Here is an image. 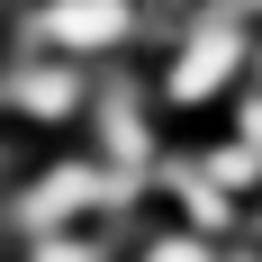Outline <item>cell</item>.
Listing matches in <instances>:
<instances>
[{
    "mask_svg": "<svg viewBox=\"0 0 262 262\" xmlns=\"http://www.w3.org/2000/svg\"><path fill=\"white\" fill-rule=\"evenodd\" d=\"M244 63H253V36H244V0H226V18L190 27V36H181V54L163 63V100H172V108H199V100H217V91H226Z\"/></svg>",
    "mask_w": 262,
    "mask_h": 262,
    "instance_id": "1",
    "label": "cell"
},
{
    "mask_svg": "<svg viewBox=\"0 0 262 262\" xmlns=\"http://www.w3.org/2000/svg\"><path fill=\"white\" fill-rule=\"evenodd\" d=\"M9 100H18V118H73V108H91V81H81L73 54H54V63H18L9 73Z\"/></svg>",
    "mask_w": 262,
    "mask_h": 262,
    "instance_id": "4",
    "label": "cell"
},
{
    "mask_svg": "<svg viewBox=\"0 0 262 262\" xmlns=\"http://www.w3.org/2000/svg\"><path fill=\"white\" fill-rule=\"evenodd\" d=\"M27 262H108V244H100V235H36Z\"/></svg>",
    "mask_w": 262,
    "mask_h": 262,
    "instance_id": "5",
    "label": "cell"
},
{
    "mask_svg": "<svg viewBox=\"0 0 262 262\" xmlns=\"http://www.w3.org/2000/svg\"><path fill=\"white\" fill-rule=\"evenodd\" d=\"M27 36L46 54H108V46H127L136 36V0H46L36 18H27Z\"/></svg>",
    "mask_w": 262,
    "mask_h": 262,
    "instance_id": "2",
    "label": "cell"
},
{
    "mask_svg": "<svg viewBox=\"0 0 262 262\" xmlns=\"http://www.w3.org/2000/svg\"><path fill=\"white\" fill-rule=\"evenodd\" d=\"M100 199H127V172L118 163H54L46 172V190H27L18 199V226H63V217H91Z\"/></svg>",
    "mask_w": 262,
    "mask_h": 262,
    "instance_id": "3",
    "label": "cell"
},
{
    "mask_svg": "<svg viewBox=\"0 0 262 262\" xmlns=\"http://www.w3.org/2000/svg\"><path fill=\"white\" fill-rule=\"evenodd\" d=\"M172 9H208V0H172Z\"/></svg>",
    "mask_w": 262,
    "mask_h": 262,
    "instance_id": "8",
    "label": "cell"
},
{
    "mask_svg": "<svg viewBox=\"0 0 262 262\" xmlns=\"http://www.w3.org/2000/svg\"><path fill=\"white\" fill-rule=\"evenodd\" d=\"M145 262H226V253H208L199 235H154V244H145Z\"/></svg>",
    "mask_w": 262,
    "mask_h": 262,
    "instance_id": "6",
    "label": "cell"
},
{
    "mask_svg": "<svg viewBox=\"0 0 262 262\" xmlns=\"http://www.w3.org/2000/svg\"><path fill=\"white\" fill-rule=\"evenodd\" d=\"M253 73H262V46H253Z\"/></svg>",
    "mask_w": 262,
    "mask_h": 262,
    "instance_id": "9",
    "label": "cell"
},
{
    "mask_svg": "<svg viewBox=\"0 0 262 262\" xmlns=\"http://www.w3.org/2000/svg\"><path fill=\"white\" fill-rule=\"evenodd\" d=\"M235 127H244V154H262V91L235 100Z\"/></svg>",
    "mask_w": 262,
    "mask_h": 262,
    "instance_id": "7",
    "label": "cell"
},
{
    "mask_svg": "<svg viewBox=\"0 0 262 262\" xmlns=\"http://www.w3.org/2000/svg\"><path fill=\"white\" fill-rule=\"evenodd\" d=\"M235 262H253V253H235Z\"/></svg>",
    "mask_w": 262,
    "mask_h": 262,
    "instance_id": "10",
    "label": "cell"
}]
</instances>
